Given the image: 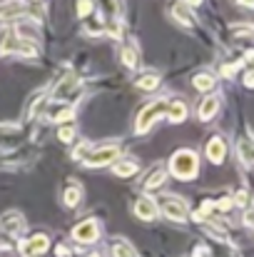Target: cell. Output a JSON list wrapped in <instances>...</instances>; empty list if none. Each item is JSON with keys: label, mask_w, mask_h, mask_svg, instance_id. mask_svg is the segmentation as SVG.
Instances as JSON below:
<instances>
[{"label": "cell", "mask_w": 254, "mask_h": 257, "mask_svg": "<svg viewBox=\"0 0 254 257\" xmlns=\"http://www.w3.org/2000/svg\"><path fill=\"white\" fill-rule=\"evenodd\" d=\"M169 170L174 177L179 180H192L197 177V170H199V158L197 153L192 150H177L172 158H169Z\"/></svg>", "instance_id": "6da1fadb"}, {"label": "cell", "mask_w": 254, "mask_h": 257, "mask_svg": "<svg viewBox=\"0 0 254 257\" xmlns=\"http://www.w3.org/2000/svg\"><path fill=\"white\" fill-rule=\"evenodd\" d=\"M167 102L165 97H160V100H155V102H150V105H145L142 110H140V115H137V133H147L150 130V125L157 120V117H162L165 112H167Z\"/></svg>", "instance_id": "7a4b0ae2"}, {"label": "cell", "mask_w": 254, "mask_h": 257, "mask_svg": "<svg viewBox=\"0 0 254 257\" xmlns=\"http://www.w3.org/2000/svg\"><path fill=\"white\" fill-rule=\"evenodd\" d=\"M157 210H162V215L169 217V220H174V222H184V220L189 217L184 200H182V197H174V195H165V197L160 200Z\"/></svg>", "instance_id": "3957f363"}, {"label": "cell", "mask_w": 254, "mask_h": 257, "mask_svg": "<svg viewBox=\"0 0 254 257\" xmlns=\"http://www.w3.org/2000/svg\"><path fill=\"white\" fill-rule=\"evenodd\" d=\"M117 155H120V148H117V145H105V148H100V150L87 153L83 158V163H85V168H102V165L115 163Z\"/></svg>", "instance_id": "277c9868"}, {"label": "cell", "mask_w": 254, "mask_h": 257, "mask_svg": "<svg viewBox=\"0 0 254 257\" xmlns=\"http://www.w3.org/2000/svg\"><path fill=\"white\" fill-rule=\"evenodd\" d=\"M25 230V220H23V215L20 212H5L3 217H0V232H8V235H20Z\"/></svg>", "instance_id": "5b68a950"}, {"label": "cell", "mask_w": 254, "mask_h": 257, "mask_svg": "<svg viewBox=\"0 0 254 257\" xmlns=\"http://www.w3.org/2000/svg\"><path fill=\"white\" fill-rule=\"evenodd\" d=\"M48 247H50V237L40 232V235L30 237L20 250H23V255L25 257H38V255H43V252H48Z\"/></svg>", "instance_id": "8992f818"}, {"label": "cell", "mask_w": 254, "mask_h": 257, "mask_svg": "<svg viewBox=\"0 0 254 257\" xmlns=\"http://www.w3.org/2000/svg\"><path fill=\"white\" fill-rule=\"evenodd\" d=\"M73 237H75L78 242H95V240L100 237L97 222H95V220H85V222H80V225L73 230Z\"/></svg>", "instance_id": "52a82bcc"}, {"label": "cell", "mask_w": 254, "mask_h": 257, "mask_svg": "<svg viewBox=\"0 0 254 257\" xmlns=\"http://www.w3.org/2000/svg\"><path fill=\"white\" fill-rule=\"evenodd\" d=\"M224 155H227V145H224V140H222L219 135L209 138V143H207V158H209V163L219 165V163L224 160Z\"/></svg>", "instance_id": "ba28073f"}, {"label": "cell", "mask_w": 254, "mask_h": 257, "mask_svg": "<svg viewBox=\"0 0 254 257\" xmlns=\"http://www.w3.org/2000/svg\"><path fill=\"white\" fill-rule=\"evenodd\" d=\"M135 212H137V217H142V220H155V217H157V202H155L152 197L142 195V197H137V202H135Z\"/></svg>", "instance_id": "9c48e42d"}, {"label": "cell", "mask_w": 254, "mask_h": 257, "mask_svg": "<svg viewBox=\"0 0 254 257\" xmlns=\"http://www.w3.org/2000/svg\"><path fill=\"white\" fill-rule=\"evenodd\" d=\"M80 92H78V78H75V73H70L60 85L55 87V97L58 100H70V97H78Z\"/></svg>", "instance_id": "30bf717a"}, {"label": "cell", "mask_w": 254, "mask_h": 257, "mask_svg": "<svg viewBox=\"0 0 254 257\" xmlns=\"http://www.w3.org/2000/svg\"><path fill=\"white\" fill-rule=\"evenodd\" d=\"M167 117L172 122H182L187 117V105L182 100H169L167 102Z\"/></svg>", "instance_id": "8fae6325"}, {"label": "cell", "mask_w": 254, "mask_h": 257, "mask_svg": "<svg viewBox=\"0 0 254 257\" xmlns=\"http://www.w3.org/2000/svg\"><path fill=\"white\" fill-rule=\"evenodd\" d=\"M217 110H219V97H207L202 105H199V120H209V117H214L217 115Z\"/></svg>", "instance_id": "7c38bea8"}, {"label": "cell", "mask_w": 254, "mask_h": 257, "mask_svg": "<svg viewBox=\"0 0 254 257\" xmlns=\"http://www.w3.org/2000/svg\"><path fill=\"white\" fill-rule=\"evenodd\" d=\"M165 180H167V172L162 170V168H157V170L145 180V192H152V190L162 187V182H165Z\"/></svg>", "instance_id": "4fadbf2b"}, {"label": "cell", "mask_w": 254, "mask_h": 257, "mask_svg": "<svg viewBox=\"0 0 254 257\" xmlns=\"http://www.w3.org/2000/svg\"><path fill=\"white\" fill-rule=\"evenodd\" d=\"M192 85H194V90L207 92V90H212V87H214V78H212L209 73H199V75H194V78H192Z\"/></svg>", "instance_id": "5bb4252c"}, {"label": "cell", "mask_w": 254, "mask_h": 257, "mask_svg": "<svg viewBox=\"0 0 254 257\" xmlns=\"http://www.w3.org/2000/svg\"><path fill=\"white\" fill-rule=\"evenodd\" d=\"M112 255L115 257H135V250L130 247L127 240H115V242H112Z\"/></svg>", "instance_id": "9a60e30c"}, {"label": "cell", "mask_w": 254, "mask_h": 257, "mask_svg": "<svg viewBox=\"0 0 254 257\" xmlns=\"http://www.w3.org/2000/svg\"><path fill=\"white\" fill-rule=\"evenodd\" d=\"M135 172H137V163L135 160H122V163L115 165V175H120V177H130Z\"/></svg>", "instance_id": "2e32d148"}, {"label": "cell", "mask_w": 254, "mask_h": 257, "mask_svg": "<svg viewBox=\"0 0 254 257\" xmlns=\"http://www.w3.org/2000/svg\"><path fill=\"white\" fill-rule=\"evenodd\" d=\"M157 85H160V78L157 75H142V78H137V87L145 90V92H152Z\"/></svg>", "instance_id": "e0dca14e"}, {"label": "cell", "mask_w": 254, "mask_h": 257, "mask_svg": "<svg viewBox=\"0 0 254 257\" xmlns=\"http://www.w3.org/2000/svg\"><path fill=\"white\" fill-rule=\"evenodd\" d=\"M239 158L244 168H252V143L249 140H239Z\"/></svg>", "instance_id": "ac0fdd59"}, {"label": "cell", "mask_w": 254, "mask_h": 257, "mask_svg": "<svg viewBox=\"0 0 254 257\" xmlns=\"http://www.w3.org/2000/svg\"><path fill=\"white\" fill-rule=\"evenodd\" d=\"M80 197H83V192H80L78 185L65 190V205H68V207H78V205H80Z\"/></svg>", "instance_id": "d6986e66"}, {"label": "cell", "mask_w": 254, "mask_h": 257, "mask_svg": "<svg viewBox=\"0 0 254 257\" xmlns=\"http://www.w3.org/2000/svg\"><path fill=\"white\" fill-rule=\"evenodd\" d=\"M122 60H125V65H127L130 70L137 68V53H135L132 48H125V50H122Z\"/></svg>", "instance_id": "ffe728a7"}, {"label": "cell", "mask_w": 254, "mask_h": 257, "mask_svg": "<svg viewBox=\"0 0 254 257\" xmlns=\"http://www.w3.org/2000/svg\"><path fill=\"white\" fill-rule=\"evenodd\" d=\"M58 138H60L63 143H70V140L75 138V127H70V125H63V127H60V133H58Z\"/></svg>", "instance_id": "44dd1931"}, {"label": "cell", "mask_w": 254, "mask_h": 257, "mask_svg": "<svg viewBox=\"0 0 254 257\" xmlns=\"http://www.w3.org/2000/svg\"><path fill=\"white\" fill-rule=\"evenodd\" d=\"M92 8H95V3H78V15H80V18H87Z\"/></svg>", "instance_id": "7402d4cb"}, {"label": "cell", "mask_w": 254, "mask_h": 257, "mask_svg": "<svg viewBox=\"0 0 254 257\" xmlns=\"http://www.w3.org/2000/svg\"><path fill=\"white\" fill-rule=\"evenodd\" d=\"M174 15H177V18H179V20H182L184 25H189V23H192V18H189V15H187V13H184L182 8H177V10H174Z\"/></svg>", "instance_id": "603a6c76"}, {"label": "cell", "mask_w": 254, "mask_h": 257, "mask_svg": "<svg viewBox=\"0 0 254 257\" xmlns=\"http://www.w3.org/2000/svg\"><path fill=\"white\" fill-rule=\"evenodd\" d=\"M237 68H239V63H237V65H224V68H222V73H224L227 78H232V75L237 73Z\"/></svg>", "instance_id": "cb8c5ba5"}, {"label": "cell", "mask_w": 254, "mask_h": 257, "mask_svg": "<svg viewBox=\"0 0 254 257\" xmlns=\"http://www.w3.org/2000/svg\"><path fill=\"white\" fill-rule=\"evenodd\" d=\"M212 207H214V202L207 200V202H202V210H199V212H202V215H212Z\"/></svg>", "instance_id": "d4e9b609"}, {"label": "cell", "mask_w": 254, "mask_h": 257, "mask_svg": "<svg viewBox=\"0 0 254 257\" xmlns=\"http://www.w3.org/2000/svg\"><path fill=\"white\" fill-rule=\"evenodd\" d=\"M252 83H254L252 73H247V78H244V85H247V87H252Z\"/></svg>", "instance_id": "484cf974"}, {"label": "cell", "mask_w": 254, "mask_h": 257, "mask_svg": "<svg viewBox=\"0 0 254 257\" xmlns=\"http://www.w3.org/2000/svg\"><path fill=\"white\" fill-rule=\"evenodd\" d=\"M90 257H100V255H90Z\"/></svg>", "instance_id": "4316f807"}]
</instances>
